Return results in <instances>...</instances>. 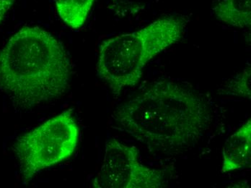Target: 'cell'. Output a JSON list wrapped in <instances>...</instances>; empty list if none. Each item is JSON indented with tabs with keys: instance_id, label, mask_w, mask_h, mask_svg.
Returning <instances> with one entry per match:
<instances>
[{
	"instance_id": "6da1fadb",
	"label": "cell",
	"mask_w": 251,
	"mask_h": 188,
	"mask_svg": "<svg viewBox=\"0 0 251 188\" xmlns=\"http://www.w3.org/2000/svg\"><path fill=\"white\" fill-rule=\"evenodd\" d=\"M201 94L168 79L154 81L115 111L121 131L153 151L168 153L198 143L211 123Z\"/></svg>"
},
{
	"instance_id": "7a4b0ae2",
	"label": "cell",
	"mask_w": 251,
	"mask_h": 188,
	"mask_svg": "<svg viewBox=\"0 0 251 188\" xmlns=\"http://www.w3.org/2000/svg\"><path fill=\"white\" fill-rule=\"evenodd\" d=\"M72 74L64 46L41 27H21L0 50V89L18 107L59 99L70 87Z\"/></svg>"
},
{
	"instance_id": "3957f363",
	"label": "cell",
	"mask_w": 251,
	"mask_h": 188,
	"mask_svg": "<svg viewBox=\"0 0 251 188\" xmlns=\"http://www.w3.org/2000/svg\"><path fill=\"white\" fill-rule=\"evenodd\" d=\"M187 24L186 17L168 15L135 31L102 41L96 66L98 76L116 96L135 86L151 59L181 40Z\"/></svg>"
},
{
	"instance_id": "277c9868",
	"label": "cell",
	"mask_w": 251,
	"mask_h": 188,
	"mask_svg": "<svg viewBox=\"0 0 251 188\" xmlns=\"http://www.w3.org/2000/svg\"><path fill=\"white\" fill-rule=\"evenodd\" d=\"M79 126L72 108L20 135L13 145L23 181L68 160L79 141Z\"/></svg>"
},
{
	"instance_id": "5b68a950",
	"label": "cell",
	"mask_w": 251,
	"mask_h": 188,
	"mask_svg": "<svg viewBox=\"0 0 251 188\" xmlns=\"http://www.w3.org/2000/svg\"><path fill=\"white\" fill-rule=\"evenodd\" d=\"M166 171L139 160L138 148L116 138L107 140L103 160L93 186L97 188H159L165 186Z\"/></svg>"
},
{
	"instance_id": "8992f818",
	"label": "cell",
	"mask_w": 251,
	"mask_h": 188,
	"mask_svg": "<svg viewBox=\"0 0 251 188\" xmlns=\"http://www.w3.org/2000/svg\"><path fill=\"white\" fill-rule=\"evenodd\" d=\"M223 159L222 172L225 173L251 167V119L226 139L223 148Z\"/></svg>"
},
{
	"instance_id": "52a82bcc",
	"label": "cell",
	"mask_w": 251,
	"mask_h": 188,
	"mask_svg": "<svg viewBox=\"0 0 251 188\" xmlns=\"http://www.w3.org/2000/svg\"><path fill=\"white\" fill-rule=\"evenodd\" d=\"M220 22L238 28H250L251 0H219L212 7Z\"/></svg>"
},
{
	"instance_id": "ba28073f",
	"label": "cell",
	"mask_w": 251,
	"mask_h": 188,
	"mask_svg": "<svg viewBox=\"0 0 251 188\" xmlns=\"http://www.w3.org/2000/svg\"><path fill=\"white\" fill-rule=\"evenodd\" d=\"M94 2L95 0H55L59 18L73 29L85 24Z\"/></svg>"
},
{
	"instance_id": "9c48e42d",
	"label": "cell",
	"mask_w": 251,
	"mask_h": 188,
	"mask_svg": "<svg viewBox=\"0 0 251 188\" xmlns=\"http://www.w3.org/2000/svg\"><path fill=\"white\" fill-rule=\"evenodd\" d=\"M251 67H246L228 82L226 91L232 95L251 99Z\"/></svg>"
},
{
	"instance_id": "30bf717a",
	"label": "cell",
	"mask_w": 251,
	"mask_h": 188,
	"mask_svg": "<svg viewBox=\"0 0 251 188\" xmlns=\"http://www.w3.org/2000/svg\"><path fill=\"white\" fill-rule=\"evenodd\" d=\"M16 0H0V24L13 7Z\"/></svg>"
}]
</instances>
